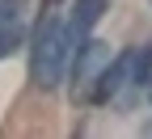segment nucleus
<instances>
[{
	"mask_svg": "<svg viewBox=\"0 0 152 139\" xmlns=\"http://www.w3.org/2000/svg\"><path fill=\"white\" fill-rule=\"evenodd\" d=\"M72 55V38L59 13H42V21L34 30V59H30V76L38 89H55L64 80V63Z\"/></svg>",
	"mask_w": 152,
	"mask_h": 139,
	"instance_id": "obj_1",
	"label": "nucleus"
},
{
	"mask_svg": "<svg viewBox=\"0 0 152 139\" xmlns=\"http://www.w3.org/2000/svg\"><path fill=\"white\" fill-rule=\"evenodd\" d=\"M110 9V0H76V9L68 17V38H72V51L85 42V34L102 21V13Z\"/></svg>",
	"mask_w": 152,
	"mask_h": 139,
	"instance_id": "obj_2",
	"label": "nucleus"
},
{
	"mask_svg": "<svg viewBox=\"0 0 152 139\" xmlns=\"http://www.w3.org/2000/svg\"><path fill=\"white\" fill-rule=\"evenodd\" d=\"M106 59H110V51H106V42H80V47H76V80H89V76L93 72H97V63H106ZM72 80V84H76Z\"/></svg>",
	"mask_w": 152,
	"mask_h": 139,
	"instance_id": "obj_5",
	"label": "nucleus"
},
{
	"mask_svg": "<svg viewBox=\"0 0 152 139\" xmlns=\"http://www.w3.org/2000/svg\"><path fill=\"white\" fill-rule=\"evenodd\" d=\"M21 42V0H4L0 4V55Z\"/></svg>",
	"mask_w": 152,
	"mask_h": 139,
	"instance_id": "obj_4",
	"label": "nucleus"
},
{
	"mask_svg": "<svg viewBox=\"0 0 152 139\" xmlns=\"http://www.w3.org/2000/svg\"><path fill=\"white\" fill-rule=\"evenodd\" d=\"M131 80V55H118L114 63H106L102 72H97V84H93V97L97 101H110L114 93H118L123 84Z\"/></svg>",
	"mask_w": 152,
	"mask_h": 139,
	"instance_id": "obj_3",
	"label": "nucleus"
},
{
	"mask_svg": "<svg viewBox=\"0 0 152 139\" xmlns=\"http://www.w3.org/2000/svg\"><path fill=\"white\" fill-rule=\"evenodd\" d=\"M131 80H135V84L152 80V42H148L140 55H131Z\"/></svg>",
	"mask_w": 152,
	"mask_h": 139,
	"instance_id": "obj_6",
	"label": "nucleus"
}]
</instances>
